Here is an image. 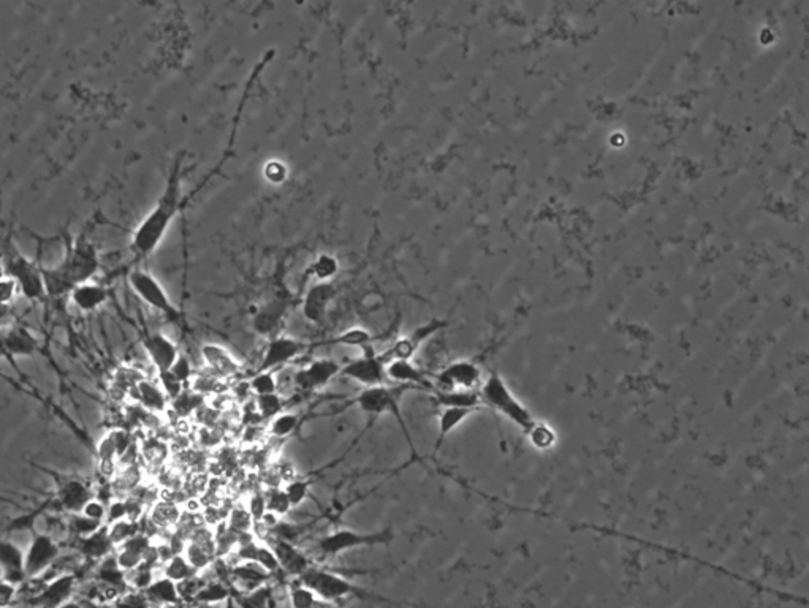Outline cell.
I'll list each match as a JSON object with an SVG mask.
<instances>
[{
	"label": "cell",
	"mask_w": 809,
	"mask_h": 608,
	"mask_svg": "<svg viewBox=\"0 0 809 608\" xmlns=\"http://www.w3.org/2000/svg\"><path fill=\"white\" fill-rule=\"evenodd\" d=\"M181 208H183V157H177L173 167L169 168L165 187L159 200L155 202L154 208L149 211L132 233L130 251L136 259H146L157 251Z\"/></svg>",
	"instance_id": "6da1fadb"
},
{
	"label": "cell",
	"mask_w": 809,
	"mask_h": 608,
	"mask_svg": "<svg viewBox=\"0 0 809 608\" xmlns=\"http://www.w3.org/2000/svg\"><path fill=\"white\" fill-rule=\"evenodd\" d=\"M102 266L100 251L86 231L67 243L62 259L56 265L40 263L43 284L48 298L69 296L73 287L94 280Z\"/></svg>",
	"instance_id": "7a4b0ae2"
},
{
	"label": "cell",
	"mask_w": 809,
	"mask_h": 608,
	"mask_svg": "<svg viewBox=\"0 0 809 608\" xmlns=\"http://www.w3.org/2000/svg\"><path fill=\"white\" fill-rule=\"evenodd\" d=\"M0 257L4 265V274L16 280L21 290V296L28 298L29 301H45L48 298L43 284L40 263L22 254L21 249L14 243L12 230L0 239Z\"/></svg>",
	"instance_id": "3957f363"
},
{
	"label": "cell",
	"mask_w": 809,
	"mask_h": 608,
	"mask_svg": "<svg viewBox=\"0 0 809 608\" xmlns=\"http://www.w3.org/2000/svg\"><path fill=\"white\" fill-rule=\"evenodd\" d=\"M480 401L488 407H491L496 412H499L500 415H504L507 420H510L524 433L531 434V431L534 429L535 421L532 415L518 399L515 398L514 393L508 390L504 379L498 376L496 372H493L490 378L486 379L485 384L482 385Z\"/></svg>",
	"instance_id": "277c9868"
},
{
	"label": "cell",
	"mask_w": 809,
	"mask_h": 608,
	"mask_svg": "<svg viewBox=\"0 0 809 608\" xmlns=\"http://www.w3.org/2000/svg\"><path fill=\"white\" fill-rule=\"evenodd\" d=\"M127 280H128L130 288L134 290V294L143 303H146L149 308H153L157 312L165 315L169 321L177 322L181 319V312L173 304V301L169 300L167 290L163 288L159 279L149 271L141 270V268H135L128 273Z\"/></svg>",
	"instance_id": "5b68a950"
},
{
	"label": "cell",
	"mask_w": 809,
	"mask_h": 608,
	"mask_svg": "<svg viewBox=\"0 0 809 608\" xmlns=\"http://www.w3.org/2000/svg\"><path fill=\"white\" fill-rule=\"evenodd\" d=\"M298 581L310 589L317 596V599L328 604L349 596H363V591L351 581L345 580L344 577L312 566L303 575L298 577Z\"/></svg>",
	"instance_id": "8992f818"
},
{
	"label": "cell",
	"mask_w": 809,
	"mask_h": 608,
	"mask_svg": "<svg viewBox=\"0 0 809 608\" xmlns=\"http://www.w3.org/2000/svg\"><path fill=\"white\" fill-rule=\"evenodd\" d=\"M392 538L390 531L357 532L352 529H339L317 542V548L326 556H338L341 553L355 550L359 546H373L387 544Z\"/></svg>",
	"instance_id": "52a82bcc"
},
{
	"label": "cell",
	"mask_w": 809,
	"mask_h": 608,
	"mask_svg": "<svg viewBox=\"0 0 809 608\" xmlns=\"http://www.w3.org/2000/svg\"><path fill=\"white\" fill-rule=\"evenodd\" d=\"M61 556V546L48 534H37L32 538L28 552L24 553V569L28 580L38 579L46 572Z\"/></svg>",
	"instance_id": "ba28073f"
},
{
	"label": "cell",
	"mask_w": 809,
	"mask_h": 608,
	"mask_svg": "<svg viewBox=\"0 0 809 608\" xmlns=\"http://www.w3.org/2000/svg\"><path fill=\"white\" fill-rule=\"evenodd\" d=\"M181 553L197 572L206 571L208 567L212 566V562L218 558L219 552L216 537L211 529H208L206 526L195 528L194 531L190 532L189 538Z\"/></svg>",
	"instance_id": "9c48e42d"
},
{
	"label": "cell",
	"mask_w": 809,
	"mask_h": 608,
	"mask_svg": "<svg viewBox=\"0 0 809 608\" xmlns=\"http://www.w3.org/2000/svg\"><path fill=\"white\" fill-rule=\"evenodd\" d=\"M385 366L387 360L380 354H371L367 352L363 357L355 358L352 362L341 366V376L357 380L359 384L369 387H379L385 385L387 374H385Z\"/></svg>",
	"instance_id": "30bf717a"
},
{
	"label": "cell",
	"mask_w": 809,
	"mask_h": 608,
	"mask_svg": "<svg viewBox=\"0 0 809 608\" xmlns=\"http://www.w3.org/2000/svg\"><path fill=\"white\" fill-rule=\"evenodd\" d=\"M482 371L472 362H455L443 368L437 376L441 392H475Z\"/></svg>",
	"instance_id": "8fae6325"
},
{
	"label": "cell",
	"mask_w": 809,
	"mask_h": 608,
	"mask_svg": "<svg viewBox=\"0 0 809 608\" xmlns=\"http://www.w3.org/2000/svg\"><path fill=\"white\" fill-rule=\"evenodd\" d=\"M341 372V364L330 358H317L298 370L293 376V384L301 392H316L330 384Z\"/></svg>",
	"instance_id": "7c38bea8"
},
{
	"label": "cell",
	"mask_w": 809,
	"mask_h": 608,
	"mask_svg": "<svg viewBox=\"0 0 809 608\" xmlns=\"http://www.w3.org/2000/svg\"><path fill=\"white\" fill-rule=\"evenodd\" d=\"M308 346L303 341H298L295 337L289 336H275L269 339L267 349L263 352L260 364L257 368V372H265V371H273L281 368L284 364L290 363L292 360L300 357Z\"/></svg>",
	"instance_id": "4fadbf2b"
},
{
	"label": "cell",
	"mask_w": 809,
	"mask_h": 608,
	"mask_svg": "<svg viewBox=\"0 0 809 608\" xmlns=\"http://www.w3.org/2000/svg\"><path fill=\"white\" fill-rule=\"evenodd\" d=\"M77 589V577L73 573H62L32 596L29 604L36 608H59L73 599Z\"/></svg>",
	"instance_id": "5bb4252c"
},
{
	"label": "cell",
	"mask_w": 809,
	"mask_h": 608,
	"mask_svg": "<svg viewBox=\"0 0 809 608\" xmlns=\"http://www.w3.org/2000/svg\"><path fill=\"white\" fill-rule=\"evenodd\" d=\"M38 352V341L26 327L12 325L0 329V358L30 357Z\"/></svg>",
	"instance_id": "9a60e30c"
},
{
	"label": "cell",
	"mask_w": 809,
	"mask_h": 608,
	"mask_svg": "<svg viewBox=\"0 0 809 608\" xmlns=\"http://www.w3.org/2000/svg\"><path fill=\"white\" fill-rule=\"evenodd\" d=\"M355 403L359 409L369 415H382V413H394L401 421V413L398 411V393L387 385L369 387L359 393Z\"/></svg>",
	"instance_id": "2e32d148"
},
{
	"label": "cell",
	"mask_w": 809,
	"mask_h": 608,
	"mask_svg": "<svg viewBox=\"0 0 809 608\" xmlns=\"http://www.w3.org/2000/svg\"><path fill=\"white\" fill-rule=\"evenodd\" d=\"M202 357L204 364L212 376L224 380H232L238 378L241 372V364L224 346L219 344H204L202 347Z\"/></svg>",
	"instance_id": "e0dca14e"
},
{
	"label": "cell",
	"mask_w": 809,
	"mask_h": 608,
	"mask_svg": "<svg viewBox=\"0 0 809 608\" xmlns=\"http://www.w3.org/2000/svg\"><path fill=\"white\" fill-rule=\"evenodd\" d=\"M336 298V288L331 282H317L310 287L303 300L304 319L310 323H322L326 319L331 301Z\"/></svg>",
	"instance_id": "ac0fdd59"
},
{
	"label": "cell",
	"mask_w": 809,
	"mask_h": 608,
	"mask_svg": "<svg viewBox=\"0 0 809 608\" xmlns=\"http://www.w3.org/2000/svg\"><path fill=\"white\" fill-rule=\"evenodd\" d=\"M143 347L146 350L157 374L171 370V366L179 357L177 344L173 343L169 336L162 335V333H151L146 336L143 339Z\"/></svg>",
	"instance_id": "d6986e66"
},
{
	"label": "cell",
	"mask_w": 809,
	"mask_h": 608,
	"mask_svg": "<svg viewBox=\"0 0 809 608\" xmlns=\"http://www.w3.org/2000/svg\"><path fill=\"white\" fill-rule=\"evenodd\" d=\"M0 579L14 587H21L28 581L24 569V552L7 538L0 540Z\"/></svg>",
	"instance_id": "ffe728a7"
},
{
	"label": "cell",
	"mask_w": 809,
	"mask_h": 608,
	"mask_svg": "<svg viewBox=\"0 0 809 608\" xmlns=\"http://www.w3.org/2000/svg\"><path fill=\"white\" fill-rule=\"evenodd\" d=\"M269 548L275 553L276 560L279 562L281 571L289 573L292 577H300L303 575L310 567V561L300 548L292 546L289 540L285 538H275L271 540Z\"/></svg>",
	"instance_id": "44dd1931"
},
{
	"label": "cell",
	"mask_w": 809,
	"mask_h": 608,
	"mask_svg": "<svg viewBox=\"0 0 809 608\" xmlns=\"http://www.w3.org/2000/svg\"><path fill=\"white\" fill-rule=\"evenodd\" d=\"M153 546L151 538L146 534L138 532L134 537L126 540L122 546H118V553L114 556L116 566L124 573L132 572L134 569L141 566L146 558V553Z\"/></svg>",
	"instance_id": "7402d4cb"
},
{
	"label": "cell",
	"mask_w": 809,
	"mask_h": 608,
	"mask_svg": "<svg viewBox=\"0 0 809 608\" xmlns=\"http://www.w3.org/2000/svg\"><path fill=\"white\" fill-rule=\"evenodd\" d=\"M69 298L78 311L89 314L105 304L108 300V288L95 279L87 280L73 287Z\"/></svg>",
	"instance_id": "603a6c76"
},
{
	"label": "cell",
	"mask_w": 809,
	"mask_h": 608,
	"mask_svg": "<svg viewBox=\"0 0 809 608\" xmlns=\"http://www.w3.org/2000/svg\"><path fill=\"white\" fill-rule=\"evenodd\" d=\"M92 491L85 482L77 479H69L61 483L57 491L56 504L62 511L69 513H79L86 504L92 499Z\"/></svg>",
	"instance_id": "cb8c5ba5"
},
{
	"label": "cell",
	"mask_w": 809,
	"mask_h": 608,
	"mask_svg": "<svg viewBox=\"0 0 809 608\" xmlns=\"http://www.w3.org/2000/svg\"><path fill=\"white\" fill-rule=\"evenodd\" d=\"M135 399V404L141 405L149 412L162 413L169 411V401L161 385L149 379H143L128 393Z\"/></svg>",
	"instance_id": "d4e9b609"
},
{
	"label": "cell",
	"mask_w": 809,
	"mask_h": 608,
	"mask_svg": "<svg viewBox=\"0 0 809 608\" xmlns=\"http://www.w3.org/2000/svg\"><path fill=\"white\" fill-rule=\"evenodd\" d=\"M143 593L146 596L151 607L153 605L162 608L177 607L183 601L177 583L169 580L167 577L153 580V583Z\"/></svg>",
	"instance_id": "484cf974"
},
{
	"label": "cell",
	"mask_w": 809,
	"mask_h": 608,
	"mask_svg": "<svg viewBox=\"0 0 809 608\" xmlns=\"http://www.w3.org/2000/svg\"><path fill=\"white\" fill-rule=\"evenodd\" d=\"M285 304L284 301L275 300L269 301L267 304H263L259 312L253 317V329L259 333V335L263 336H273L279 323L282 322L284 315H285Z\"/></svg>",
	"instance_id": "4316f807"
},
{
	"label": "cell",
	"mask_w": 809,
	"mask_h": 608,
	"mask_svg": "<svg viewBox=\"0 0 809 608\" xmlns=\"http://www.w3.org/2000/svg\"><path fill=\"white\" fill-rule=\"evenodd\" d=\"M385 374L387 379L398 384L428 385L426 379L423 378L422 371L410 360H390L385 366Z\"/></svg>",
	"instance_id": "83f0119b"
},
{
	"label": "cell",
	"mask_w": 809,
	"mask_h": 608,
	"mask_svg": "<svg viewBox=\"0 0 809 608\" xmlns=\"http://www.w3.org/2000/svg\"><path fill=\"white\" fill-rule=\"evenodd\" d=\"M230 573H232L233 580L246 587V591H252L255 587H263L269 579V573L255 562L238 564V566L232 567Z\"/></svg>",
	"instance_id": "f1b7e54d"
},
{
	"label": "cell",
	"mask_w": 809,
	"mask_h": 608,
	"mask_svg": "<svg viewBox=\"0 0 809 608\" xmlns=\"http://www.w3.org/2000/svg\"><path fill=\"white\" fill-rule=\"evenodd\" d=\"M79 542H81V552L85 553L87 558H94V560L108 558V553L114 548L111 540L108 537L106 525L102 526L99 531L94 532L91 536L79 538Z\"/></svg>",
	"instance_id": "f546056e"
},
{
	"label": "cell",
	"mask_w": 809,
	"mask_h": 608,
	"mask_svg": "<svg viewBox=\"0 0 809 608\" xmlns=\"http://www.w3.org/2000/svg\"><path fill=\"white\" fill-rule=\"evenodd\" d=\"M197 575V571L190 566L189 561L184 558L183 553H177L169 561L163 562V577H167L169 580L175 581L177 585L183 583V581L190 580V579H194Z\"/></svg>",
	"instance_id": "4dcf8cb0"
},
{
	"label": "cell",
	"mask_w": 809,
	"mask_h": 608,
	"mask_svg": "<svg viewBox=\"0 0 809 608\" xmlns=\"http://www.w3.org/2000/svg\"><path fill=\"white\" fill-rule=\"evenodd\" d=\"M183 512L177 507V504L171 501H161L155 504L151 512V521L161 529H169L177 526L181 521Z\"/></svg>",
	"instance_id": "1f68e13d"
},
{
	"label": "cell",
	"mask_w": 809,
	"mask_h": 608,
	"mask_svg": "<svg viewBox=\"0 0 809 608\" xmlns=\"http://www.w3.org/2000/svg\"><path fill=\"white\" fill-rule=\"evenodd\" d=\"M472 412H474V409H466V407H443L442 413L439 417L437 446L445 439L447 434H450L459 423H463Z\"/></svg>",
	"instance_id": "d6a6232c"
},
{
	"label": "cell",
	"mask_w": 809,
	"mask_h": 608,
	"mask_svg": "<svg viewBox=\"0 0 809 608\" xmlns=\"http://www.w3.org/2000/svg\"><path fill=\"white\" fill-rule=\"evenodd\" d=\"M232 597L230 587H227L224 581H211V583H203L198 589L197 595L194 596L192 602L194 604H222L227 599Z\"/></svg>",
	"instance_id": "836d02e7"
},
{
	"label": "cell",
	"mask_w": 809,
	"mask_h": 608,
	"mask_svg": "<svg viewBox=\"0 0 809 608\" xmlns=\"http://www.w3.org/2000/svg\"><path fill=\"white\" fill-rule=\"evenodd\" d=\"M236 604L240 608H273L275 607V595L273 589L263 585L260 587H255L252 591H247L240 597H236Z\"/></svg>",
	"instance_id": "e575fe53"
},
{
	"label": "cell",
	"mask_w": 809,
	"mask_h": 608,
	"mask_svg": "<svg viewBox=\"0 0 809 608\" xmlns=\"http://www.w3.org/2000/svg\"><path fill=\"white\" fill-rule=\"evenodd\" d=\"M169 405H171V411L177 413L179 419H186V417H189L192 413L197 412L198 409L203 407L204 398L202 395L192 392L187 387L177 399H173L169 403Z\"/></svg>",
	"instance_id": "d590c367"
},
{
	"label": "cell",
	"mask_w": 809,
	"mask_h": 608,
	"mask_svg": "<svg viewBox=\"0 0 809 608\" xmlns=\"http://www.w3.org/2000/svg\"><path fill=\"white\" fill-rule=\"evenodd\" d=\"M436 401L442 407H466V409H477L480 401V393L475 392H437Z\"/></svg>",
	"instance_id": "8d00e7d4"
},
{
	"label": "cell",
	"mask_w": 809,
	"mask_h": 608,
	"mask_svg": "<svg viewBox=\"0 0 809 608\" xmlns=\"http://www.w3.org/2000/svg\"><path fill=\"white\" fill-rule=\"evenodd\" d=\"M328 343L367 350L373 346L374 336L365 329H345L344 333H341V335L334 336Z\"/></svg>",
	"instance_id": "74e56055"
},
{
	"label": "cell",
	"mask_w": 809,
	"mask_h": 608,
	"mask_svg": "<svg viewBox=\"0 0 809 608\" xmlns=\"http://www.w3.org/2000/svg\"><path fill=\"white\" fill-rule=\"evenodd\" d=\"M253 404H255V411L260 415L263 421H271L279 413L284 412V399L279 393L255 396Z\"/></svg>",
	"instance_id": "f35d334b"
},
{
	"label": "cell",
	"mask_w": 809,
	"mask_h": 608,
	"mask_svg": "<svg viewBox=\"0 0 809 608\" xmlns=\"http://www.w3.org/2000/svg\"><path fill=\"white\" fill-rule=\"evenodd\" d=\"M106 529H108V537L111 540L113 546H120L140 532V525L136 520L124 518L120 521H114L111 525H106Z\"/></svg>",
	"instance_id": "ab89813d"
},
{
	"label": "cell",
	"mask_w": 809,
	"mask_h": 608,
	"mask_svg": "<svg viewBox=\"0 0 809 608\" xmlns=\"http://www.w3.org/2000/svg\"><path fill=\"white\" fill-rule=\"evenodd\" d=\"M300 423V417L296 413L282 412L268 423L267 431L271 437L284 439L295 431Z\"/></svg>",
	"instance_id": "60d3db41"
},
{
	"label": "cell",
	"mask_w": 809,
	"mask_h": 608,
	"mask_svg": "<svg viewBox=\"0 0 809 608\" xmlns=\"http://www.w3.org/2000/svg\"><path fill=\"white\" fill-rule=\"evenodd\" d=\"M227 528L235 534L238 536V538L246 536V534H251V531L253 529V520L251 517V513L247 512L246 507H235L230 515L227 518Z\"/></svg>",
	"instance_id": "b9f144b4"
},
{
	"label": "cell",
	"mask_w": 809,
	"mask_h": 608,
	"mask_svg": "<svg viewBox=\"0 0 809 608\" xmlns=\"http://www.w3.org/2000/svg\"><path fill=\"white\" fill-rule=\"evenodd\" d=\"M247 384H249L251 393H253L255 396L277 393V379H276V374L273 371L255 372L252 378L247 380Z\"/></svg>",
	"instance_id": "7bdbcfd3"
},
{
	"label": "cell",
	"mask_w": 809,
	"mask_h": 608,
	"mask_svg": "<svg viewBox=\"0 0 809 608\" xmlns=\"http://www.w3.org/2000/svg\"><path fill=\"white\" fill-rule=\"evenodd\" d=\"M312 274L316 276L320 282H330L339 271L338 260L334 259L330 254H322L317 257L316 262L312 263Z\"/></svg>",
	"instance_id": "ee69618b"
},
{
	"label": "cell",
	"mask_w": 809,
	"mask_h": 608,
	"mask_svg": "<svg viewBox=\"0 0 809 608\" xmlns=\"http://www.w3.org/2000/svg\"><path fill=\"white\" fill-rule=\"evenodd\" d=\"M265 503H267V512L275 513L277 517L289 513L292 509L289 497L285 495L284 488H279V487L268 489L265 493Z\"/></svg>",
	"instance_id": "f6af8a7d"
},
{
	"label": "cell",
	"mask_w": 809,
	"mask_h": 608,
	"mask_svg": "<svg viewBox=\"0 0 809 608\" xmlns=\"http://www.w3.org/2000/svg\"><path fill=\"white\" fill-rule=\"evenodd\" d=\"M290 602L293 608H318L320 605L317 596L300 581H296L295 585L290 587Z\"/></svg>",
	"instance_id": "bcb514c9"
},
{
	"label": "cell",
	"mask_w": 809,
	"mask_h": 608,
	"mask_svg": "<svg viewBox=\"0 0 809 608\" xmlns=\"http://www.w3.org/2000/svg\"><path fill=\"white\" fill-rule=\"evenodd\" d=\"M310 480H306V479H292L284 487V491L289 497L292 507L301 505L306 501V497L310 496Z\"/></svg>",
	"instance_id": "7dc6e473"
},
{
	"label": "cell",
	"mask_w": 809,
	"mask_h": 608,
	"mask_svg": "<svg viewBox=\"0 0 809 608\" xmlns=\"http://www.w3.org/2000/svg\"><path fill=\"white\" fill-rule=\"evenodd\" d=\"M445 325H447V322L433 319L430 322L425 323L422 327L414 329V331L408 336V339L410 341V344L418 350V347H420L425 341H428L431 336L436 335L437 331H441Z\"/></svg>",
	"instance_id": "c3c4849f"
},
{
	"label": "cell",
	"mask_w": 809,
	"mask_h": 608,
	"mask_svg": "<svg viewBox=\"0 0 809 608\" xmlns=\"http://www.w3.org/2000/svg\"><path fill=\"white\" fill-rule=\"evenodd\" d=\"M21 296L20 286L16 280L8 278V276H0V306L4 308H13L14 301Z\"/></svg>",
	"instance_id": "681fc988"
},
{
	"label": "cell",
	"mask_w": 809,
	"mask_h": 608,
	"mask_svg": "<svg viewBox=\"0 0 809 608\" xmlns=\"http://www.w3.org/2000/svg\"><path fill=\"white\" fill-rule=\"evenodd\" d=\"M102 523H97L94 520H89V518L81 515V513H73V517L70 520V528L71 531L77 534L78 537H87L91 536L94 532L99 531L102 528Z\"/></svg>",
	"instance_id": "f907efd6"
},
{
	"label": "cell",
	"mask_w": 809,
	"mask_h": 608,
	"mask_svg": "<svg viewBox=\"0 0 809 608\" xmlns=\"http://www.w3.org/2000/svg\"><path fill=\"white\" fill-rule=\"evenodd\" d=\"M157 378H159V385H161V388H162L163 393L167 395V398H169V403H171L173 399H177V396H179V395H181V393H183L184 390L187 388V387H186V385L184 384H181V382H179V380H177V379L175 378V376H173V374H171L169 371H167V372H159V374H157Z\"/></svg>",
	"instance_id": "816d5d0a"
},
{
	"label": "cell",
	"mask_w": 809,
	"mask_h": 608,
	"mask_svg": "<svg viewBox=\"0 0 809 608\" xmlns=\"http://www.w3.org/2000/svg\"><path fill=\"white\" fill-rule=\"evenodd\" d=\"M169 372H171L181 384L186 385V387L190 384V380H192L194 374H195V371L192 368L189 358L186 357V355H181V354H179V357H177L175 364L171 366Z\"/></svg>",
	"instance_id": "f5cc1de1"
},
{
	"label": "cell",
	"mask_w": 809,
	"mask_h": 608,
	"mask_svg": "<svg viewBox=\"0 0 809 608\" xmlns=\"http://www.w3.org/2000/svg\"><path fill=\"white\" fill-rule=\"evenodd\" d=\"M247 512L251 513V517L253 520V525L260 523L261 518L267 513V503H265V493H253L252 496L249 497V504H247Z\"/></svg>",
	"instance_id": "db71d44e"
},
{
	"label": "cell",
	"mask_w": 809,
	"mask_h": 608,
	"mask_svg": "<svg viewBox=\"0 0 809 608\" xmlns=\"http://www.w3.org/2000/svg\"><path fill=\"white\" fill-rule=\"evenodd\" d=\"M81 515L89 518V520H94L97 523H102L105 525L106 521V504L102 503L99 499L92 497L89 503L86 504L83 507V511L79 512Z\"/></svg>",
	"instance_id": "11a10c76"
},
{
	"label": "cell",
	"mask_w": 809,
	"mask_h": 608,
	"mask_svg": "<svg viewBox=\"0 0 809 608\" xmlns=\"http://www.w3.org/2000/svg\"><path fill=\"white\" fill-rule=\"evenodd\" d=\"M113 608H151V604L143 591H135L130 595L120 596Z\"/></svg>",
	"instance_id": "9f6ffc18"
},
{
	"label": "cell",
	"mask_w": 809,
	"mask_h": 608,
	"mask_svg": "<svg viewBox=\"0 0 809 608\" xmlns=\"http://www.w3.org/2000/svg\"><path fill=\"white\" fill-rule=\"evenodd\" d=\"M18 595H20V587L0 579V608L12 607Z\"/></svg>",
	"instance_id": "6f0895ef"
},
{
	"label": "cell",
	"mask_w": 809,
	"mask_h": 608,
	"mask_svg": "<svg viewBox=\"0 0 809 608\" xmlns=\"http://www.w3.org/2000/svg\"><path fill=\"white\" fill-rule=\"evenodd\" d=\"M265 176L269 182H282L287 176V170L281 162H269L265 167Z\"/></svg>",
	"instance_id": "680465c9"
},
{
	"label": "cell",
	"mask_w": 809,
	"mask_h": 608,
	"mask_svg": "<svg viewBox=\"0 0 809 608\" xmlns=\"http://www.w3.org/2000/svg\"><path fill=\"white\" fill-rule=\"evenodd\" d=\"M12 312H13V308H4V306H0V322L5 321L7 317H10Z\"/></svg>",
	"instance_id": "91938a15"
},
{
	"label": "cell",
	"mask_w": 809,
	"mask_h": 608,
	"mask_svg": "<svg viewBox=\"0 0 809 608\" xmlns=\"http://www.w3.org/2000/svg\"><path fill=\"white\" fill-rule=\"evenodd\" d=\"M59 608H83V607H81V604H79V602L73 601V599H71V601L67 602V604H63V605H61V607H59Z\"/></svg>",
	"instance_id": "94428289"
},
{
	"label": "cell",
	"mask_w": 809,
	"mask_h": 608,
	"mask_svg": "<svg viewBox=\"0 0 809 608\" xmlns=\"http://www.w3.org/2000/svg\"><path fill=\"white\" fill-rule=\"evenodd\" d=\"M194 608H224V607H222V605H220V604H214V605H212V604H197V605H195V607H194Z\"/></svg>",
	"instance_id": "6125c7cd"
},
{
	"label": "cell",
	"mask_w": 809,
	"mask_h": 608,
	"mask_svg": "<svg viewBox=\"0 0 809 608\" xmlns=\"http://www.w3.org/2000/svg\"><path fill=\"white\" fill-rule=\"evenodd\" d=\"M0 276H4V265H2V257H0Z\"/></svg>",
	"instance_id": "be15d7a7"
},
{
	"label": "cell",
	"mask_w": 809,
	"mask_h": 608,
	"mask_svg": "<svg viewBox=\"0 0 809 608\" xmlns=\"http://www.w3.org/2000/svg\"><path fill=\"white\" fill-rule=\"evenodd\" d=\"M328 608H338V607H328Z\"/></svg>",
	"instance_id": "e7e4bbea"
},
{
	"label": "cell",
	"mask_w": 809,
	"mask_h": 608,
	"mask_svg": "<svg viewBox=\"0 0 809 608\" xmlns=\"http://www.w3.org/2000/svg\"><path fill=\"white\" fill-rule=\"evenodd\" d=\"M151 608H153V607H151ZM154 608H162V607H154Z\"/></svg>",
	"instance_id": "03108f58"
}]
</instances>
